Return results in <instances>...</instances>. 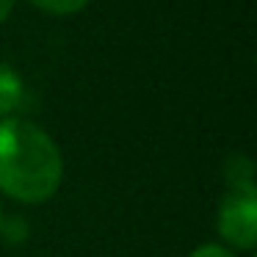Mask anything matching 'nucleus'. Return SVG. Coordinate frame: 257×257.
<instances>
[{"mask_svg": "<svg viewBox=\"0 0 257 257\" xmlns=\"http://www.w3.org/2000/svg\"><path fill=\"white\" fill-rule=\"evenodd\" d=\"M64 180V155L53 136L28 119H0V194L23 205L53 199Z\"/></svg>", "mask_w": 257, "mask_h": 257, "instance_id": "nucleus-1", "label": "nucleus"}, {"mask_svg": "<svg viewBox=\"0 0 257 257\" xmlns=\"http://www.w3.org/2000/svg\"><path fill=\"white\" fill-rule=\"evenodd\" d=\"M216 229L227 249L251 251L257 246V191H227L218 202Z\"/></svg>", "mask_w": 257, "mask_h": 257, "instance_id": "nucleus-2", "label": "nucleus"}, {"mask_svg": "<svg viewBox=\"0 0 257 257\" xmlns=\"http://www.w3.org/2000/svg\"><path fill=\"white\" fill-rule=\"evenodd\" d=\"M25 100V80L14 67L0 61V119H9Z\"/></svg>", "mask_w": 257, "mask_h": 257, "instance_id": "nucleus-3", "label": "nucleus"}, {"mask_svg": "<svg viewBox=\"0 0 257 257\" xmlns=\"http://www.w3.org/2000/svg\"><path fill=\"white\" fill-rule=\"evenodd\" d=\"M224 177L229 191H257L254 188V163L246 155H232L224 163Z\"/></svg>", "mask_w": 257, "mask_h": 257, "instance_id": "nucleus-4", "label": "nucleus"}, {"mask_svg": "<svg viewBox=\"0 0 257 257\" xmlns=\"http://www.w3.org/2000/svg\"><path fill=\"white\" fill-rule=\"evenodd\" d=\"M28 3L50 17H72V14L83 12L91 0H28Z\"/></svg>", "mask_w": 257, "mask_h": 257, "instance_id": "nucleus-5", "label": "nucleus"}, {"mask_svg": "<svg viewBox=\"0 0 257 257\" xmlns=\"http://www.w3.org/2000/svg\"><path fill=\"white\" fill-rule=\"evenodd\" d=\"M188 257H235V251L227 249V246H221V243H202V246H196Z\"/></svg>", "mask_w": 257, "mask_h": 257, "instance_id": "nucleus-6", "label": "nucleus"}, {"mask_svg": "<svg viewBox=\"0 0 257 257\" xmlns=\"http://www.w3.org/2000/svg\"><path fill=\"white\" fill-rule=\"evenodd\" d=\"M14 6H17V0H0V25H3L9 17H12Z\"/></svg>", "mask_w": 257, "mask_h": 257, "instance_id": "nucleus-7", "label": "nucleus"}, {"mask_svg": "<svg viewBox=\"0 0 257 257\" xmlns=\"http://www.w3.org/2000/svg\"><path fill=\"white\" fill-rule=\"evenodd\" d=\"M0 221H3V213H0Z\"/></svg>", "mask_w": 257, "mask_h": 257, "instance_id": "nucleus-8", "label": "nucleus"}]
</instances>
